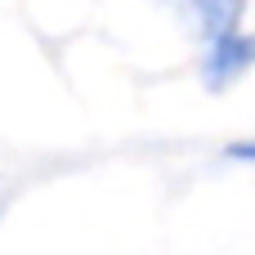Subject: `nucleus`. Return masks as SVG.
Segmentation results:
<instances>
[{
	"label": "nucleus",
	"instance_id": "nucleus-1",
	"mask_svg": "<svg viewBox=\"0 0 255 255\" xmlns=\"http://www.w3.org/2000/svg\"><path fill=\"white\" fill-rule=\"evenodd\" d=\"M255 72V31H229V36H215L206 40V54H202V81L211 90H229L238 85L242 76Z\"/></svg>",
	"mask_w": 255,
	"mask_h": 255
},
{
	"label": "nucleus",
	"instance_id": "nucleus-2",
	"mask_svg": "<svg viewBox=\"0 0 255 255\" xmlns=\"http://www.w3.org/2000/svg\"><path fill=\"white\" fill-rule=\"evenodd\" d=\"M224 157H229V161H247V166H255V139H233V143L224 148Z\"/></svg>",
	"mask_w": 255,
	"mask_h": 255
}]
</instances>
